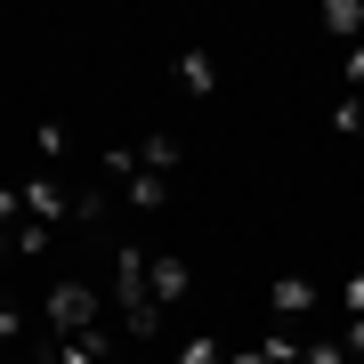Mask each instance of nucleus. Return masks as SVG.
Masks as SVG:
<instances>
[{"mask_svg":"<svg viewBox=\"0 0 364 364\" xmlns=\"http://www.w3.org/2000/svg\"><path fill=\"white\" fill-rule=\"evenodd\" d=\"M0 340H25V316H16L9 299H0Z\"/></svg>","mask_w":364,"mask_h":364,"instance_id":"ddd939ff","label":"nucleus"},{"mask_svg":"<svg viewBox=\"0 0 364 364\" xmlns=\"http://www.w3.org/2000/svg\"><path fill=\"white\" fill-rule=\"evenodd\" d=\"M170 364H227V348H219V340H178V348H170Z\"/></svg>","mask_w":364,"mask_h":364,"instance_id":"9b49d317","label":"nucleus"},{"mask_svg":"<svg viewBox=\"0 0 364 364\" xmlns=\"http://www.w3.org/2000/svg\"><path fill=\"white\" fill-rule=\"evenodd\" d=\"M16 203H25V219H33V227H49V235L65 227V210H73V203H65V186H57L49 170H25V178H16Z\"/></svg>","mask_w":364,"mask_h":364,"instance_id":"7ed1b4c3","label":"nucleus"},{"mask_svg":"<svg viewBox=\"0 0 364 364\" xmlns=\"http://www.w3.org/2000/svg\"><path fill=\"white\" fill-rule=\"evenodd\" d=\"M267 308H275V332H299L308 316H324V291H316L308 275H275V284H267Z\"/></svg>","mask_w":364,"mask_h":364,"instance_id":"f03ea898","label":"nucleus"},{"mask_svg":"<svg viewBox=\"0 0 364 364\" xmlns=\"http://www.w3.org/2000/svg\"><path fill=\"white\" fill-rule=\"evenodd\" d=\"M33 162H65V122H33Z\"/></svg>","mask_w":364,"mask_h":364,"instance_id":"1a4fd4ad","label":"nucleus"},{"mask_svg":"<svg viewBox=\"0 0 364 364\" xmlns=\"http://www.w3.org/2000/svg\"><path fill=\"white\" fill-rule=\"evenodd\" d=\"M332 130H340V138H364V97H356V90L332 97Z\"/></svg>","mask_w":364,"mask_h":364,"instance_id":"9d476101","label":"nucleus"},{"mask_svg":"<svg viewBox=\"0 0 364 364\" xmlns=\"http://www.w3.org/2000/svg\"><path fill=\"white\" fill-rule=\"evenodd\" d=\"M114 203H122V210H138V219H162V210H170V178H154V170H130V178L114 186Z\"/></svg>","mask_w":364,"mask_h":364,"instance_id":"39448f33","label":"nucleus"},{"mask_svg":"<svg viewBox=\"0 0 364 364\" xmlns=\"http://www.w3.org/2000/svg\"><path fill=\"white\" fill-rule=\"evenodd\" d=\"M186 291H195V267H186L178 251H146V299H154V308H178Z\"/></svg>","mask_w":364,"mask_h":364,"instance_id":"20e7f679","label":"nucleus"},{"mask_svg":"<svg viewBox=\"0 0 364 364\" xmlns=\"http://www.w3.org/2000/svg\"><path fill=\"white\" fill-rule=\"evenodd\" d=\"M170 73H178V90H195V97L219 90V57H210V49H178V57H170Z\"/></svg>","mask_w":364,"mask_h":364,"instance_id":"423d86ee","label":"nucleus"},{"mask_svg":"<svg viewBox=\"0 0 364 364\" xmlns=\"http://www.w3.org/2000/svg\"><path fill=\"white\" fill-rule=\"evenodd\" d=\"M186 162V146L170 138V130H154V138H138V170H154V178H170V170Z\"/></svg>","mask_w":364,"mask_h":364,"instance_id":"0eeeda50","label":"nucleus"},{"mask_svg":"<svg viewBox=\"0 0 364 364\" xmlns=\"http://www.w3.org/2000/svg\"><path fill=\"white\" fill-rule=\"evenodd\" d=\"M340 316H356V324H364V267L348 275V284H340Z\"/></svg>","mask_w":364,"mask_h":364,"instance_id":"f8f14e48","label":"nucleus"},{"mask_svg":"<svg viewBox=\"0 0 364 364\" xmlns=\"http://www.w3.org/2000/svg\"><path fill=\"white\" fill-rule=\"evenodd\" d=\"M324 33L356 49V41H364V0H332V9H324Z\"/></svg>","mask_w":364,"mask_h":364,"instance_id":"6e6552de","label":"nucleus"},{"mask_svg":"<svg viewBox=\"0 0 364 364\" xmlns=\"http://www.w3.org/2000/svg\"><path fill=\"white\" fill-rule=\"evenodd\" d=\"M41 316H49V340L97 332V324H105V291H97V284H81V275H65V284L41 291Z\"/></svg>","mask_w":364,"mask_h":364,"instance_id":"f257e3e1","label":"nucleus"}]
</instances>
